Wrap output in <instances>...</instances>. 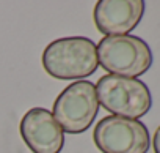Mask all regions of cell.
Masks as SVG:
<instances>
[{
  "instance_id": "cell-6",
  "label": "cell",
  "mask_w": 160,
  "mask_h": 153,
  "mask_svg": "<svg viewBox=\"0 0 160 153\" xmlns=\"http://www.w3.org/2000/svg\"><path fill=\"white\" fill-rule=\"evenodd\" d=\"M21 136L33 153H60L64 145V131L53 114L44 107H32L21 120Z\"/></svg>"
},
{
  "instance_id": "cell-3",
  "label": "cell",
  "mask_w": 160,
  "mask_h": 153,
  "mask_svg": "<svg viewBox=\"0 0 160 153\" xmlns=\"http://www.w3.org/2000/svg\"><path fill=\"white\" fill-rule=\"evenodd\" d=\"M99 104L113 115L124 118H140L152 106L148 85L133 78L105 74L96 85Z\"/></svg>"
},
{
  "instance_id": "cell-5",
  "label": "cell",
  "mask_w": 160,
  "mask_h": 153,
  "mask_svg": "<svg viewBox=\"0 0 160 153\" xmlns=\"http://www.w3.org/2000/svg\"><path fill=\"white\" fill-rule=\"evenodd\" d=\"M93 140L102 153H148V128L133 118L108 115L98 122Z\"/></svg>"
},
{
  "instance_id": "cell-7",
  "label": "cell",
  "mask_w": 160,
  "mask_h": 153,
  "mask_svg": "<svg viewBox=\"0 0 160 153\" xmlns=\"http://www.w3.org/2000/svg\"><path fill=\"white\" fill-rule=\"evenodd\" d=\"M144 2L141 0H99L94 7L96 29L105 36L127 35L141 21Z\"/></svg>"
},
{
  "instance_id": "cell-4",
  "label": "cell",
  "mask_w": 160,
  "mask_h": 153,
  "mask_svg": "<svg viewBox=\"0 0 160 153\" xmlns=\"http://www.w3.org/2000/svg\"><path fill=\"white\" fill-rule=\"evenodd\" d=\"M99 112L96 85L90 81L69 84L53 103V117L64 133L80 134L87 131Z\"/></svg>"
},
{
  "instance_id": "cell-8",
  "label": "cell",
  "mask_w": 160,
  "mask_h": 153,
  "mask_svg": "<svg viewBox=\"0 0 160 153\" xmlns=\"http://www.w3.org/2000/svg\"><path fill=\"white\" fill-rule=\"evenodd\" d=\"M154 151L160 153V126L157 128V131L154 134Z\"/></svg>"
},
{
  "instance_id": "cell-2",
  "label": "cell",
  "mask_w": 160,
  "mask_h": 153,
  "mask_svg": "<svg viewBox=\"0 0 160 153\" xmlns=\"http://www.w3.org/2000/svg\"><path fill=\"white\" fill-rule=\"evenodd\" d=\"M96 49L98 62L108 74L137 79L152 65V52L148 43L135 35L105 36Z\"/></svg>"
},
{
  "instance_id": "cell-1",
  "label": "cell",
  "mask_w": 160,
  "mask_h": 153,
  "mask_svg": "<svg viewBox=\"0 0 160 153\" xmlns=\"http://www.w3.org/2000/svg\"><path fill=\"white\" fill-rule=\"evenodd\" d=\"M41 60L46 73L61 81L91 76L99 65L96 44L85 36H68L52 41L44 49Z\"/></svg>"
}]
</instances>
